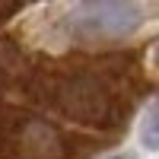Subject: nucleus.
I'll return each mask as SVG.
<instances>
[{"mask_svg":"<svg viewBox=\"0 0 159 159\" xmlns=\"http://www.w3.org/2000/svg\"><path fill=\"white\" fill-rule=\"evenodd\" d=\"M153 16L150 3L130 0H99V3H76L64 13V32L83 42H105L140 32Z\"/></svg>","mask_w":159,"mask_h":159,"instance_id":"1","label":"nucleus"},{"mask_svg":"<svg viewBox=\"0 0 159 159\" xmlns=\"http://www.w3.org/2000/svg\"><path fill=\"white\" fill-rule=\"evenodd\" d=\"M102 159H137L134 153H127V150H118V153H105Z\"/></svg>","mask_w":159,"mask_h":159,"instance_id":"3","label":"nucleus"},{"mask_svg":"<svg viewBox=\"0 0 159 159\" xmlns=\"http://www.w3.org/2000/svg\"><path fill=\"white\" fill-rule=\"evenodd\" d=\"M140 140H143V147H147V150H156V147H159V134H156V105H150L147 115H143Z\"/></svg>","mask_w":159,"mask_h":159,"instance_id":"2","label":"nucleus"}]
</instances>
